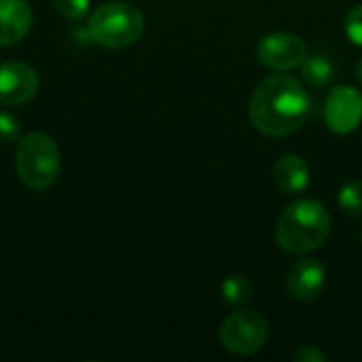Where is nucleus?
Masks as SVG:
<instances>
[{
  "label": "nucleus",
  "instance_id": "18",
  "mask_svg": "<svg viewBox=\"0 0 362 362\" xmlns=\"http://www.w3.org/2000/svg\"><path fill=\"white\" fill-rule=\"evenodd\" d=\"M295 362H325L327 356L316 348V346H301L297 352H293Z\"/></svg>",
  "mask_w": 362,
  "mask_h": 362
},
{
  "label": "nucleus",
  "instance_id": "9",
  "mask_svg": "<svg viewBox=\"0 0 362 362\" xmlns=\"http://www.w3.org/2000/svg\"><path fill=\"white\" fill-rule=\"evenodd\" d=\"M327 286V269L316 259H301L286 272V291L293 299L314 301Z\"/></svg>",
  "mask_w": 362,
  "mask_h": 362
},
{
  "label": "nucleus",
  "instance_id": "11",
  "mask_svg": "<svg viewBox=\"0 0 362 362\" xmlns=\"http://www.w3.org/2000/svg\"><path fill=\"white\" fill-rule=\"evenodd\" d=\"M274 180H276L278 189L286 195L301 193L310 185V165L301 155L288 153L276 161Z\"/></svg>",
  "mask_w": 362,
  "mask_h": 362
},
{
  "label": "nucleus",
  "instance_id": "19",
  "mask_svg": "<svg viewBox=\"0 0 362 362\" xmlns=\"http://www.w3.org/2000/svg\"><path fill=\"white\" fill-rule=\"evenodd\" d=\"M356 76H358V81L362 83V59L358 62V68H356Z\"/></svg>",
  "mask_w": 362,
  "mask_h": 362
},
{
  "label": "nucleus",
  "instance_id": "2",
  "mask_svg": "<svg viewBox=\"0 0 362 362\" xmlns=\"http://www.w3.org/2000/svg\"><path fill=\"white\" fill-rule=\"evenodd\" d=\"M331 233V214L318 199H297L284 208L276 225V240L291 255L318 250Z\"/></svg>",
  "mask_w": 362,
  "mask_h": 362
},
{
  "label": "nucleus",
  "instance_id": "7",
  "mask_svg": "<svg viewBox=\"0 0 362 362\" xmlns=\"http://www.w3.org/2000/svg\"><path fill=\"white\" fill-rule=\"evenodd\" d=\"M327 127L335 134H350L362 121V93L356 87H333L325 104Z\"/></svg>",
  "mask_w": 362,
  "mask_h": 362
},
{
  "label": "nucleus",
  "instance_id": "17",
  "mask_svg": "<svg viewBox=\"0 0 362 362\" xmlns=\"http://www.w3.org/2000/svg\"><path fill=\"white\" fill-rule=\"evenodd\" d=\"M19 132H21L19 121L13 115L0 110V142H4V144L6 142H15L19 138Z\"/></svg>",
  "mask_w": 362,
  "mask_h": 362
},
{
  "label": "nucleus",
  "instance_id": "12",
  "mask_svg": "<svg viewBox=\"0 0 362 362\" xmlns=\"http://www.w3.org/2000/svg\"><path fill=\"white\" fill-rule=\"evenodd\" d=\"M301 74L312 87H327L335 78V66L329 55L314 53L308 55L301 64Z\"/></svg>",
  "mask_w": 362,
  "mask_h": 362
},
{
  "label": "nucleus",
  "instance_id": "5",
  "mask_svg": "<svg viewBox=\"0 0 362 362\" xmlns=\"http://www.w3.org/2000/svg\"><path fill=\"white\" fill-rule=\"evenodd\" d=\"M267 337H269L267 320L259 312L244 310V308L227 316L218 331L221 346L235 356L257 354L267 344Z\"/></svg>",
  "mask_w": 362,
  "mask_h": 362
},
{
  "label": "nucleus",
  "instance_id": "1",
  "mask_svg": "<svg viewBox=\"0 0 362 362\" xmlns=\"http://www.w3.org/2000/svg\"><path fill=\"white\" fill-rule=\"evenodd\" d=\"M312 112L305 85L291 74H269L252 91L248 115L257 132L269 138H286L299 132Z\"/></svg>",
  "mask_w": 362,
  "mask_h": 362
},
{
  "label": "nucleus",
  "instance_id": "8",
  "mask_svg": "<svg viewBox=\"0 0 362 362\" xmlns=\"http://www.w3.org/2000/svg\"><path fill=\"white\" fill-rule=\"evenodd\" d=\"M38 91V74L23 62L0 64V104L21 106Z\"/></svg>",
  "mask_w": 362,
  "mask_h": 362
},
{
  "label": "nucleus",
  "instance_id": "14",
  "mask_svg": "<svg viewBox=\"0 0 362 362\" xmlns=\"http://www.w3.org/2000/svg\"><path fill=\"white\" fill-rule=\"evenodd\" d=\"M339 208L352 216H362V180H350L339 189Z\"/></svg>",
  "mask_w": 362,
  "mask_h": 362
},
{
  "label": "nucleus",
  "instance_id": "15",
  "mask_svg": "<svg viewBox=\"0 0 362 362\" xmlns=\"http://www.w3.org/2000/svg\"><path fill=\"white\" fill-rule=\"evenodd\" d=\"M344 32L356 47H362V4H356L348 11L344 21Z\"/></svg>",
  "mask_w": 362,
  "mask_h": 362
},
{
  "label": "nucleus",
  "instance_id": "10",
  "mask_svg": "<svg viewBox=\"0 0 362 362\" xmlns=\"http://www.w3.org/2000/svg\"><path fill=\"white\" fill-rule=\"evenodd\" d=\"M32 8L25 0H0V47H11L25 38L32 28Z\"/></svg>",
  "mask_w": 362,
  "mask_h": 362
},
{
  "label": "nucleus",
  "instance_id": "13",
  "mask_svg": "<svg viewBox=\"0 0 362 362\" xmlns=\"http://www.w3.org/2000/svg\"><path fill=\"white\" fill-rule=\"evenodd\" d=\"M221 295H223V301L229 303L231 308H246L250 301H252V284L248 278L240 276V274H233V276H227L221 284Z\"/></svg>",
  "mask_w": 362,
  "mask_h": 362
},
{
  "label": "nucleus",
  "instance_id": "3",
  "mask_svg": "<svg viewBox=\"0 0 362 362\" xmlns=\"http://www.w3.org/2000/svg\"><path fill=\"white\" fill-rule=\"evenodd\" d=\"M144 32V15L129 2H106L98 6L89 21V38L104 49H125Z\"/></svg>",
  "mask_w": 362,
  "mask_h": 362
},
{
  "label": "nucleus",
  "instance_id": "16",
  "mask_svg": "<svg viewBox=\"0 0 362 362\" xmlns=\"http://www.w3.org/2000/svg\"><path fill=\"white\" fill-rule=\"evenodd\" d=\"M55 11L66 19H83L89 11V0H53Z\"/></svg>",
  "mask_w": 362,
  "mask_h": 362
},
{
  "label": "nucleus",
  "instance_id": "6",
  "mask_svg": "<svg viewBox=\"0 0 362 362\" xmlns=\"http://www.w3.org/2000/svg\"><path fill=\"white\" fill-rule=\"evenodd\" d=\"M308 57V45L301 36L291 32L265 34L257 45V59L274 72H288L303 64Z\"/></svg>",
  "mask_w": 362,
  "mask_h": 362
},
{
  "label": "nucleus",
  "instance_id": "4",
  "mask_svg": "<svg viewBox=\"0 0 362 362\" xmlns=\"http://www.w3.org/2000/svg\"><path fill=\"white\" fill-rule=\"evenodd\" d=\"M62 159L55 140L49 134L34 132L23 136L15 148V170L28 189L45 191L59 176Z\"/></svg>",
  "mask_w": 362,
  "mask_h": 362
}]
</instances>
